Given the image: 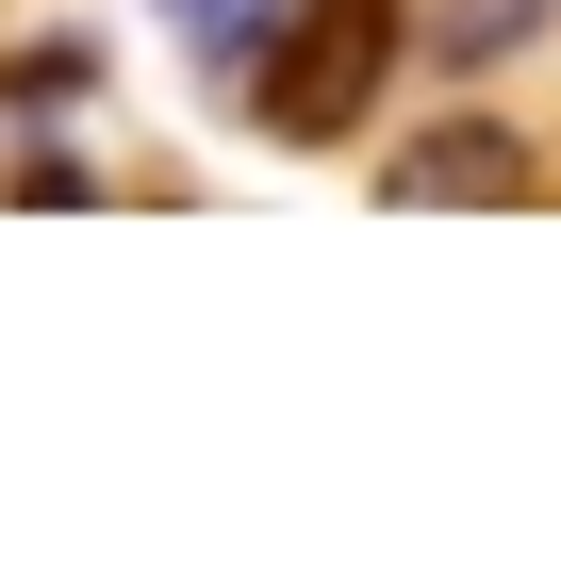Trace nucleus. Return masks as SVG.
<instances>
[{
	"label": "nucleus",
	"mask_w": 561,
	"mask_h": 561,
	"mask_svg": "<svg viewBox=\"0 0 561 561\" xmlns=\"http://www.w3.org/2000/svg\"><path fill=\"white\" fill-rule=\"evenodd\" d=\"M0 198H34V215H67V198H100V165H67V149H18V165H0Z\"/></svg>",
	"instance_id": "obj_5"
},
{
	"label": "nucleus",
	"mask_w": 561,
	"mask_h": 561,
	"mask_svg": "<svg viewBox=\"0 0 561 561\" xmlns=\"http://www.w3.org/2000/svg\"><path fill=\"white\" fill-rule=\"evenodd\" d=\"M397 50H413V0H298V18L231 67V100H248L264 149H347V133L380 116Z\"/></svg>",
	"instance_id": "obj_1"
},
{
	"label": "nucleus",
	"mask_w": 561,
	"mask_h": 561,
	"mask_svg": "<svg viewBox=\"0 0 561 561\" xmlns=\"http://www.w3.org/2000/svg\"><path fill=\"white\" fill-rule=\"evenodd\" d=\"M67 83H100V50H83V34H34V50H0V100H67Z\"/></svg>",
	"instance_id": "obj_4"
},
{
	"label": "nucleus",
	"mask_w": 561,
	"mask_h": 561,
	"mask_svg": "<svg viewBox=\"0 0 561 561\" xmlns=\"http://www.w3.org/2000/svg\"><path fill=\"white\" fill-rule=\"evenodd\" d=\"M380 198H528V133L446 116L430 149H380Z\"/></svg>",
	"instance_id": "obj_2"
},
{
	"label": "nucleus",
	"mask_w": 561,
	"mask_h": 561,
	"mask_svg": "<svg viewBox=\"0 0 561 561\" xmlns=\"http://www.w3.org/2000/svg\"><path fill=\"white\" fill-rule=\"evenodd\" d=\"M512 34H545V0H462V34H446V50L479 67V50H512Z\"/></svg>",
	"instance_id": "obj_6"
},
{
	"label": "nucleus",
	"mask_w": 561,
	"mask_h": 561,
	"mask_svg": "<svg viewBox=\"0 0 561 561\" xmlns=\"http://www.w3.org/2000/svg\"><path fill=\"white\" fill-rule=\"evenodd\" d=\"M149 18H165L182 50H215V67H248V50L280 34V18H298V0H149Z\"/></svg>",
	"instance_id": "obj_3"
}]
</instances>
